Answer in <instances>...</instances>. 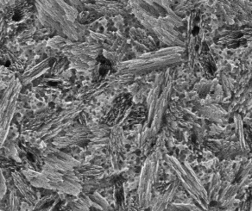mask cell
<instances>
[{
  "label": "cell",
  "instance_id": "obj_1",
  "mask_svg": "<svg viewBox=\"0 0 252 211\" xmlns=\"http://www.w3.org/2000/svg\"><path fill=\"white\" fill-rule=\"evenodd\" d=\"M174 48L161 50L155 53H146L135 60H129L119 65V69L122 74H139L155 70L158 67L173 63L180 56V50Z\"/></svg>",
  "mask_w": 252,
  "mask_h": 211
}]
</instances>
